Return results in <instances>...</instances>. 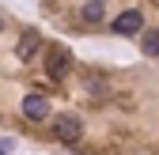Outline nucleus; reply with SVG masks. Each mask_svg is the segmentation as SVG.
I'll return each instance as SVG.
<instances>
[{
    "label": "nucleus",
    "instance_id": "f257e3e1",
    "mask_svg": "<svg viewBox=\"0 0 159 155\" xmlns=\"http://www.w3.org/2000/svg\"><path fill=\"white\" fill-rule=\"evenodd\" d=\"M80 117H72V113H61V117H53V136L65 140V144H76L80 140Z\"/></svg>",
    "mask_w": 159,
    "mask_h": 155
},
{
    "label": "nucleus",
    "instance_id": "f03ea898",
    "mask_svg": "<svg viewBox=\"0 0 159 155\" xmlns=\"http://www.w3.org/2000/svg\"><path fill=\"white\" fill-rule=\"evenodd\" d=\"M114 30H117V34H125V38L144 34V15L136 11V8H129V11H121V15L114 19Z\"/></svg>",
    "mask_w": 159,
    "mask_h": 155
},
{
    "label": "nucleus",
    "instance_id": "7ed1b4c3",
    "mask_svg": "<svg viewBox=\"0 0 159 155\" xmlns=\"http://www.w3.org/2000/svg\"><path fill=\"white\" fill-rule=\"evenodd\" d=\"M68 64H72L68 49H49V57H46V72H49V80H65V76H68Z\"/></svg>",
    "mask_w": 159,
    "mask_h": 155
},
{
    "label": "nucleus",
    "instance_id": "20e7f679",
    "mask_svg": "<svg viewBox=\"0 0 159 155\" xmlns=\"http://www.w3.org/2000/svg\"><path fill=\"white\" fill-rule=\"evenodd\" d=\"M23 113L30 121H46L49 117V99H46V95H27V99H23Z\"/></svg>",
    "mask_w": 159,
    "mask_h": 155
},
{
    "label": "nucleus",
    "instance_id": "39448f33",
    "mask_svg": "<svg viewBox=\"0 0 159 155\" xmlns=\"http://www.w3.org/2000/svg\"><path fill=\"white\" fill-rule=\"evenodd\" d=\"M38 46H42V38H38V30H27L23 38H19V49H15V53H19V61H30V57L38 53Z\"/></svg>",
    "mask_w": 159,
    "mask_h": 155
},
{
    "label": "nucleus",
    "instance_id": "423d86ee",
    "mask_svg": "<svg viewBox=\"0 0 159 155\" xmlns=\"http://www.w3.org/2000/svg\"><path fill=\"white\" fill-rule=\"evenodd\" d=\"M140 49H144V57H159V30H144L140 34Z\"/></svg>",
    "mask_w": 159,
    "mask_h": 155
},
{
    "label": "nucleus",
    "instance_id": "0eeeda50",
    "mask_svg": "<svg viewBox=\"0 0 159 155\" xmlns=\"http://www.w3.org/2000/svg\"><path fill=\"white\" fill-rule=\"evenodd\" d=\"M80 15H84L87 23H98V19L106 15V4H102V0H87V4H84V11H80Z\"/></svg>",
    "mask_w": 159,
    "mask_h": 155
},
{
    "label": "nucleus",
    "instance_id": "6e6552de",
    "mask_svg": "<svg viewBox=\"0 0 159 155\" xmlns=\"http://www.w3.org/2000/svg\"><path fill=\"white\" fill-rule=\"evenodd\" d=\"M0 155H11V144L8 140H0Z\"/></svg>",
    "mask_w": 159,
    "mask_h": 155
},
{
    "label": "nucleus",
    "instance_id": "1a4fd4ad",
    "mask_svg": "<svg viewBox=\"0 0 159 155\" xmlns=\"http://www.w3.org/2000/svg\"><path fill=\"white\" fill-rule=\"evenodd\" d=\"M0 30H4V19H0Z\"/></svg>",
    "mask_w": 159,
    "mask_h": 155
}]
</instances>
